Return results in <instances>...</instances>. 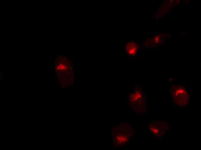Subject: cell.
Wrapping results in <instances>:
<instances>
[{"label": "cell", "instance_id": "6da1fadb", "mask_svg": "<svg viewBox=\"0 0 201 150\" xmlns=\"http://www.w3.org/2000/svg\"><path fill=\"white\" fill-rule=\"evenodd\" d=\"M134 133L133 128L129 123H122L113 127L111 135L114 147H121L127 144Z\"/></svg>", "mask_w": 201, "mask_h": 150}, {"label": "cell", "instance_id": "7a4b0ae2", "mask_svg": "<svg viewBox=\"0 0 201 150\" xmlns=\"http://www.w3.org/2000/svg\"><path fill=\"white\" fill-rule=\"evenodd\" d=\"M128 103L133 111L139 113L145 112L146 97L141 88L138 86L136 87L128 98Z\"/></svg>", "mask_w": 201, "mask_h": 150}, {"label": "cell", "instance_id": "3957f363", "mask_svg": "<svg viewBox=\"0 0 201 150\" xmlns=\"http://www.w3.org/2000/svg\"><path fill=\"white\" fill-rule=\"evenodd\" d=\"M170 91L172 100L176 105L181 107H185L188 105L190 97L184 87L174 84L171 86Z\"/></svg>", "mask_w": 201, "mask_h": 150}, {"label": "cell", "instance_id": "277c9868", "mask_svg": "<svg viewBox=\"0 0 201 150\" xmlns=\"http://www.w3.org/2000/svg\"><path fill=\"white\" fill-rule=\"evenodd\" d=\"M148 129L155 137L161 138L165 134L169 128V125L166 122L158 121L151 122L148 125Z\"/></svg>", "mask_w": 201, "mask_h": 150}, {"label": "cell", "instance_id": "5b68a950", "mask_svg": "<svg viewBox=\"0 0 201 150\" xmlns=\"http://www.w3.org/2000/svg\"><path fill=\"white\" fill-rule=\"evenodd\" d=\"M138 47L137 44L134 42H128L126 45L125 50L127 53L130 56H135L137 54Z\"/></svg>", "mask_w": 201, "mask_h": 150}, {"label": "cell", "instance_id": "8992f818", "mask_svg": "<svg viewBox=\"0 0 201 150\" xmlns=\"http://www.w3.org/2000/svg\"><path fill=\"white\" fill-rule=\"evenodd\" d=\"M159 37L158 36H156L155 37L154 39V41L155 43H158L159 42Z\"/></svg>", "mask_w": 201, "mask_h": 150}]
</instances>
